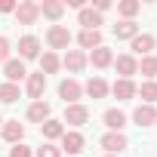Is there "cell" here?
Listing matches in <instances>:
<instances>
[{"label": "cell", "mask_w": 157, "mask_h": 157, "mask_svg": "<svg viewBox=\"0 0 157 157\" xmlns=\"http://www.w3.org/2000/svg\"><path fill=\"white\" fill-rule=\"evenodd\" d=\"M37 157H59V148H52V145H43V148L37 151Z\"/></svg>", "instance_id": "31"}, {"label": "cell", "mask_w": 157, "mask_h": 157, "mask_svg": "<svg viewBox=\"0 0 157 157\" xmlns=\"http://www.w3.org/2000/svg\"><path fill=\"white\" fill-rule=\"evenodd\" d=\"M114 34L123 37V40H132V37L139 34V28H136V22H117V25H114Z\"/></svg>", "instance_id": "22"}, {"label": "cell", "mask_w": 157, "mask_h": 157, "mask_svg": "<svg viewBox=\"0 0 157 157\" xmlns=\"http://www.w3.org/2000/svg\"><path fill=\"white\" fill-rule=\"evenodd\" d=\"M77 40H80L83 49H99V46H102V34H99V31H80Z\"/></svg>", "instance_id": "20"}, {"label": "cell", "mask_w": 157, "mask_h": 157, "mask_svg": "<svg viewBox=\"0 0 157 157\" xmlns=\"http://www.w3.org/2000/svg\"><path fill=\"white\" fill-rule=\"evenodd\" d=\"M40 132H43L46 139H62V136H65V129H62L59 120H46V123H40Z\"/></svg>", "instance_id": "23"}, {"label": "cell", "mask_w": 157, "mask_h": 157, "mask_svg": "<svg viewBox=\"0 0 157 157\" xmlns=\"http://www.w3.org/2000/svg\"><path fill=\"white\" fill-rule=\"evenodd\" d=\"M117 10H120V16H123V22H129V19H132V16H136V13L142 10V3H139V0H123V3H120Z\"/></svg>", "instance_id": "26"}, {"label": "cell", "mask_w": 157, "mask_h": 157, "mask_svg": "<svg viewBox=\"0 0 157 157\" xmlns=\"http://www.w3.org/2000/svg\"><path fill=\"white\" fill-rule=\"evenodd\" d=\"M40 68H43L46 74H56V71H59V59H56V52H46V56L40 59Z\"/></svg>", "instance_id": "28"}, {"label": "cell", "mask_w": 157, "mask_h": 157, "mask_svg": "<svg viewBox=\"0 0 157 157\" xmlns=\"http://www.w3.org/2000/svg\"><path fill=\"white\" fill-rule=\"evenodd\" d=\"M28 120H34V123H46L49 120V105L40 99V102H34L31 108H28Z\"/></svg>", "instance_id": "13"}, {"label": "cell", "mask_w": 157, "mask_h": 157, "mask_svg": "<svg viewBox=\"0 0 157 157\" xmlns=\"http://www.w3.org/2000/svg\"><path fill=\"white\" fill-rule=\"evenodd\" d=\"M111 157H114V154H111Z\"/></svg>", "instance_id": "35"}, {"label": "cell", "mask_w": 157, "mask_h": 157, "mask_svg": "<svg viewBox=\"0 0 157 157\" xmlns=\"http://www.w3.org/2000/svg\"><path fill=\"white\" fill-rule=\"evenodd\" d=\"M65 68H68L71 74H80V71L86 68V56H83L80 49H68V56H65Z\"/></svg>", "instance_id": "6"}, {"label": "cell", "mask_w": 157, "mask_h": 157, "mask_svg": "<svg viewBox=\"0 0 157 157\" xmlns=\"http://www.w3.org/2000/svg\"><path fill=\"white\" fill-rule=\"evenodd\" d=\"M80 25H83V31H99L96 25H102V16L96 13V10H80Z\"/></svg>", "instance_id": "15"}, {"label": "cell", "mask_w": 157, "mask_h": 157, "mask_svg": "<svg viewBox=\"0 0 157 157\" xmlns=\"http://www.w3.org/2000/svg\"><path fill=\"white\" fill-rule=\"evenodd\" d=\"M37 16H40V6L31 3V0H25V3L16 6V19H19V25H34Z\"/></svg>", "instance_id": "2"}, {"label": "cell", "mask_w": 157, "mask_h": 157, "mask_svg": "<svg viewBox=\"0 0 157 157\" xmlns=\"http://www.w3.org/2000/svg\"><path fill=\"white\" fill-rule=\"evenodd\" d=\"M43 90H46V74H43V71H40V74H28V96L40 102Z\"/></svg>", "instance_id": "7"}, {"label": "cell", "mask_w": 157, "mask_h": 157, "mask_svg": "<svg viewBox=\"0 0 157 157\" xmlns=\"http://www.w3.org/2000/svg\"><path fill=\"white\" fill-rule=\"evenodd\" d=\"M0 123H3V120H0Z\"/></svg>", "instance_id": "34"}, {"label": "cell", "mask_w": 157, "mask_h": 157, "mask_svg": "<svg viewBox=\"0 0 157 157\" xmlns=\"http://www.w3.org/2000/svg\"><path fill=\"white\" fill-rule=\"evenodd\" d=\"M22 136H25V126H22L19 120H10V123L3 126V139H6V142H16V145H19Z\"/></svg>", "instance_id": "19"}, {"label": "cell", "mask_w": 157, "mask_h": 157, "mask_svg": "<svg viewBox=\"0 0 157 157\" xmlns=\"http://www.w3.org/2000/svg\"><path fill=\"white\" fill-rule=\"evenodd\" d=\"M132 120H136V126H151V123L157 120V111H154L151 105H139L136 114H132Z\"/></svg>", "instance_id": "10"}, {"label": "cell", "mask_w": 157, "mask_h": 157, "mask_svg": "<svg viewBox=\"0 0 157 157\" xmlns=\"http://www.w3.org/2000/svg\"><path fill=\"white\" fill-rule=\"evenodd\" d=\"M13 10H16L13 0H0V13H13Z\"/></svg>", "instance_id": "33"}, {"label": "cell", "mask_w": 157, "mask_h": 157, "mask_svg": "<svg viewBox=\"0 0 157 157\" xmlns=\"http://www.w3.org/2000/svg\"><path fill=\"white\" fill-rule=\"evenodd\" d=\"M132 49H136L139 56H142V52L148 56V52L154 49V37H151V34H136V37H132Z\"/></svg>", "instance_id": "21"}, {"label": "cell", "mask_w": 157, "mask_h": 157, "mask_svg": "<svg viewBox=\"0 0 157 157\" xmlns=\"http://www.w3.org/2000/svg\"><path fill=\"white\" fill-rule=\"evenodd\" d=\"M10 157H31V148H28V145H22V142H19V145H16V148H13V151H10Z\"/></svg>", "instance_id": "30"}, {"label": "cell", "mask_w": 157, "mask_h": 157, "mask_svg": "<svg viewBox=\"0 0 157 157\" xmlns=\"http://www.w3.org/2000/svg\"><path fill=\"white\" fill-rule=\"evenodd\" d=\"M3 74H6V80H10V83H16V80H22V77H28L25 62H19V59H10L6 68H3Z\"/></svg>", "instance_id": "9"}, {"label": "cell", "mask_w": 157, "mask_h": 157, "mask_svg": "<svg viewBox=\"0 0 157 157\" xmlns=\"http://www.w3.org/2000/svg\"><path fill=\"white\" fill-rule=\"evenodd\" d=\"M59 96L65 99V105H74L77 99H80V83L77 80H62L59 83Z\"/></svg>", "instance_id": "4"}, {"label": "cell", "mask_w": 157, "mask_h": 157, "mask_svg": "<svg viewBox=\"0 0 157 157\" xmlns=\"http://www.w3.org/2000/svg\"><path fill=\"white\" fill-rule=\"evenodd\" d=\"M16 99H19V86H16V83H3V86H0V102L10 105V102H16Z\"/></svg>", "instance_id": "27"}, {"label": "cell", "mask_w": 157, "mask_h": 157, "mask_svg": "<svg viewBox=\"0 0 157 157\" xmlns=\"http://www.w3.org/2000/svg\"><path fill=\"white\" fill-rule=\"evenodd\" d=\"M117 71H120V80H129V77L139 71V65H136L132 56H117Z\"/></svg>", "instance_id": "12"}, {"label": "cell", "mask_w": 157, "mask_h": 157, "mask_svg": "<svg viewBox=\"0 0 157 157\" xmlns=\"http://www.w3.org/2000/svg\"><path fill=\"white\" fill-rule=\"evenodd\" d=\"M139 71H142L145 77H154V74H157V59H154V56H145L142 65H139Z\"/></svg>", "instance_id": "29"}, {"label": "cell", "mask_w": 157, "mask_h": 157, "mask_svg": "<svg viewBox=\"0 0 157 157\" xmlns=\"http://www.w3.org/2000/svg\"><path fill=\"white\" fill-rule=\"evenodd\" d=\"M90 62H93V68H108V65L114 62V56H111V49H108V46H99V49H93Z\"/></svg>", "instance_id": "16"}, {"label": "cell", "mask_w": 157, "mask_h": 157, "mask_svg": "<svg viewBox=\"0 0 157 157\" xmlns=\"http://www.w3.org/2000/svg\"><path fill=\"white\" fill-rule=\"evenodd\" d=\"M6 59H10V40L0 37V62H6Z\"/></svg>", "instance_id": "32"}, {"label": "cell", "mask_w": 157, "mask_h": 157, "mask_svg": "<svg viewBox=\"0 0 157 157\" xmlns=\"http://www.w3.org/2000/svg\"><path fill=\"white\" fill-rule=\"evenodd\" d=\"M86 93H90V96H93V99H102V96H105V93H108V83H105V80H102V77H93V80H90V83H86Z\"/></svg>", "instance_id": "24"}, {"label": "cell", "mask_w": 157, "mask_h": 157, "mask_svg": "<svg viewBox=\"0 0 157 157\" xmlns=\"http://www.w3.org/2000/svg\"><path fill=\"white\" fill-rule=\"evenodd\" d=\"M46 40H49L52 49H68V43H71V31H68L65 25H52L49 34H46Z\"/></svg>", "instance_id": "1"}, {"label": "cell", "mask_w": 157, "mask_h": 157, "mask_svg": "<svg viewBox=\"0 0 157 157\" xmlns=\"http://www.w3.org/2000/svg\"><path fill=\"white\" fill-rule=\"evenodd\" d=\"M111 93H114L117 99H123V102H126V99H132V96H136V83H132V80H117V83L111 86Z\"/></svg>", "instance_id": "18"}, {"label": "cell", "mask_w": 157, "mask_h": 157, "mask_svg": "<svg viewBox=\"0 0 157 157\" xmlns=\"http://www.w3.org/2000/svg\"><path fill=\"white\" fill-rule=\"evenodd\" d=\"M136 93H139V96H142L148 105H151V102H157V83H154V80H145V83H142Z\"/></svg>", "instance_id": "25"}, {"label": "cell", "mask_w": 157, "mask_h": 157, "mask_svg": "<svg viewBox=\"0 0 157 157\" xmlns=\"http://www.w3.org/2000/svg\"><path fill=\"white\" fill-rule=\"evenodd\" d=\"M40 13L46 16V19H62V13H65V3H59V0H43L40 3Z\"/></svg>", "instance_id": "17"}, {"label": "cell", "mask_w": 157, "mask_h": 157, "mask_svg": "<svg viewBox=\"0 0 157 157\" xmlns=\"http://www.w3.org/2000/svg\"><path fill=\"white\" fill-rule=\"evenodd\" d=\"M86 120H90V108H83V105H68V108H65V123L83 126Z\"/></svg>", "instance_id": "3"}, {"label": "cell", "mask_w": 157, "mask_h": 157, "mask_svg": "<svg viewBox=\"0 0 157 157\" xmlns=\"http://www.w3.org/2000/svg\"><path fill=\"white\" fill-rule=\"evenodd\" d=\"M102 148L111 151V154H120L126 148V136L123 132H108V136H102Z\"/></svg>", "instance_id": "5"}, {"label": "cell", "mask_w": 157, "mask_h": 157, "mask_svg": "<svg viewBox=\"0 0 157 157\" xmlns=\"http://www.w3.org/2000/svg\"><path fill=\"white\" fill-rule=\"evenodd\" d=\"M37 52H40V40H37V37L28 34V37L19 40V56H22V59H37Z\"/></svg>", "instance_id": "8"}, {"label": "cell", "mask_w": 157, "mask_h": 157, "mask_svg": "<svg viewBox=\"0 0 157 157\" xmlns=\"http://www.w3.org/2000/svg\"><path fill=\"white\" fill-rule=\"evenodd\" d=\"M62 148H65L68 154H80V151H83V136H80V132H65V136H62Z\"/></svg>", "instance_id": "11"}, {"label": "cell", "mask_w": 157, "mask_h": 157, "mask_svg": "<svg viewBox=\"0 0 157 157\" xmlns=\"http://www.w3.org/2000/svg\"><path fill=\"white\" fill-rule=\"evenodd\" d=\"M105 126H108V129H114V132H120V129L126 126V114H123V111H117V108L105 111Z\"/></svg>", "instance_id": "14"}]
</instances>
